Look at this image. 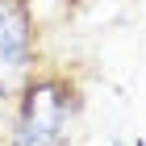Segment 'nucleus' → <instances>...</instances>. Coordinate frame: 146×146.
<instances>
[{
  "mask_svg": "<svg viewBox=\"0 0 146 146\" xmlns=\"http://www.w3.org/2000/svg\"><path fill=\"white\" fill-rule=\"evenodd\" d=\"M71 88L63 79H38L25 92L21 121H17V146H63L71 121Z\"/></svg>",
  "mask_w": 146,
  "mask_h": 146,
  "instance_id": "obj_1",
  "label": "nucleus"
},
{
  "mask_svg": "<svg viewBox=\"0 0 146 146\" xmlns=\"http://www.w3.org/2000/svg\"><path fill=\"white\" fill-rule=\"evenodd\" d=\"M34 58V17L25 0H0V96L29 71Z\"/></svg>",
  "mask_w": 146,
  "mask_h": 146,
  "instance_id": "obj_2",
  "label": "nucleus"
},
{
  "mask_svg": "<svg viewBox=\"0 0 146 146\" xmlns=\"http://www.w3.org/2000/svg\"><path fill=\"white\" fill-rule=\"evenodd\" d=\"M113 146H125V142H121V138H117V142H113Z\"/></svg>",
  "mask_w": 146,
  "mask_h": 146,
  "instance_id": "obj_3",
  "label": "nucleus"
}]
</instances>
